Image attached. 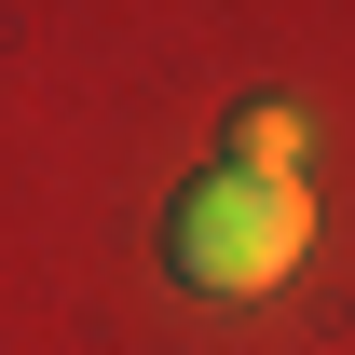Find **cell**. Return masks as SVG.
Instances as JSON below:
<instances>
[{"instance_id":"obj_1","label":"cell","mask_w":355,"mask_h":355,"mask_svg":"<svg viewBox=\"0 0 355 355\" xmlns=\"http://www.w3.org/2000/svg\"><path fill=\"white\" fill-rule=\"evenodd\" d=\"M314 246V205L287 191V178H191L178 191V219H164V260L178 287H205V301H260V287H287Z\"/></svg>"},{"instance_id":"obj_2","label":"cell","mask_w":355,"mask_h":355,"mask_svg":"<svg viewBox=\"0 0 355 355\" xmlns=\"http://www.w3.org/2000/svg\"><path fill=\"white\" fill-rule=\"evenodd\" d=\"M301 150H314V123L287 110V96L232 110V178H287V191H301Z\"/></svg>"}]
</instances>
